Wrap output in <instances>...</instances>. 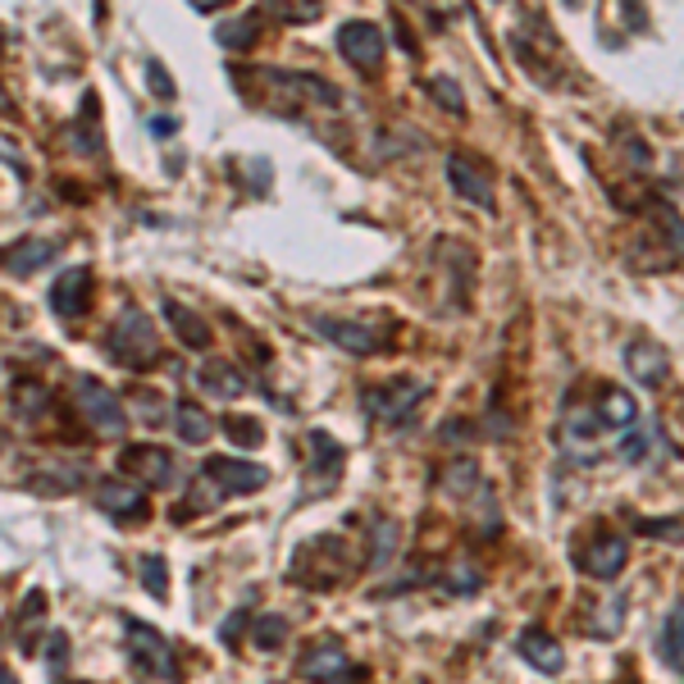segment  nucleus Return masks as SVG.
Here are the masks:
<instances>
[{
    "mask_svg": "<svg viewBox=\"0 0 684 684\" xmlns=\"http://www.w3.org/2000/svg\"><path fill=\"white\" fill-rule=\"evenodd\" d=\"M106 351H110V361H119L123 370H142L160 357V334H156V324H151L146 311L137 307H123L115 328H110V338H106Z\"/></svg>",
    "mask_w": 684,
    "mask_h": 684,
    "instance_id": "1",
    "label": "nucleus"
},
{
    "mask_svg": "<svg viewBox=\"0 0 684 684\" xmlns=\"http://www.w3.org/2000/svg\"><path fill=\"white\" fill-rule=\"evenodd\" d=\"M424 397H429V384H420V379H393V384L361 388V407L379 424L407 429L416 420V411L424 407Z\"/></svg>",
    "mask_w": 684,
    "mask_h": 684,
    "instance_id": "2",
    "label": "nucleus"
},
{
    "mask_svg": "<svg viewBox=\"0 0 684 684\" xmlns=\"http://www.w3.org/2000/svg\"><path fill=\"white\" fill-rule=\"evenodd\" d=\"M123 639H129V652H133V667L151 671L156 680H179V662H173V648L160 629H151L146 621H133L123 616Z\"/></svg>",
    "mask_w": 684,
    "mask_h": 684,
    "instance_id": "3",
    "label": "nucleus"
},
{
    "mask_svg": "<svg viewBox=\"0 0 684 684\" xmlns=\"http://www.w3.org/2000/svg\"><path fill=\"white\" fill-rule=\"evenodd\" d=\"M73 401H79V411L87 416V424L100 429L106 439H119L123 424H129V416H123V407H119V397L100 384V379H92V374L73 379Z\"/></svg>",
    "mask_w": 684,
    "mask_h": 684,
    "instance_id": "4",
    "label": "nucleus"
},
{
    "mask_svg": "<svg viewBox=\"0 0 684 684\" xmlns=\"http://www.w3.org/2000/svg\"><path fill=\"white\" fill-rule=\"evenodd\" d=\"M206 484L219 493V497H242V493H261L269 484V470L256 466V461H238V456H211L206 466Z\"/></svg>",
    "mask_w": 684,
    "mask_h": 684,
    "instance_id": "5",
    "label": "nucleus"
},
{
    "mask_svg": "<svg viewBox=\"0 0 684 684\" xmlns=\"http://www.w3.org/2000/svg\"><path fill=\"white\" fill-rule=\"evenodd\" d=\"M616 456H621V461H629V466H648V470H657V466H667V461H671L675 447H671V439H667L662 420L648 416V424L629 429V434L616 443Z\"/></svg>",
    "mask_w": 684,
    "mask_h": 684,
    "instance_id": "6",
    "label": "nucleus"
},
{
    "mask_svg": "<svg viewBox=\"0 0 684 684\" xmlns=\"http://www.w3.org/2000/svg\"><path fill=\"white\" fill-rule=\"evenodd\" d=\"M629 562V543L621 535H612V529H598V535L575 552V566L585 571L589 579H616Z\"/></svg>",
    "mask_w": 684,
    "mask_h": 684,
    "instance_id": "7",
    "label": "nucleus"
},
{
    "mask_svg": "<svg viewBox=\"0 0 684 684\" xmlns=\"http://www.w3.org/2000/svg\"><path fill=\"white\" fill-rule=\"evenodd\" d=\"M384 50H388L384 33H379L374 23H365V19L343 23V28H338V56H343L351 69L374 73L379 64H384Z\"/></svg>",
    "mask_w": 684,
    "mask_h": 684,
    "instance_id": "8",
    "label": "nucleus"
},
{
    "mask_svg": "<svg viewBox=\"0 0 684 684\" xmlns=\"http://www.w3.org/2000/svg\"><path fill=\"white\" fill-rule=\"evenodd\" d=\"M598 416L585 411V407H575L562 416V456L575 466H593L602 461V443H598Z\"/></svg>",
    "mask_w": 684,
    "mask_h": 684,
    "instance_id": "9",
    "label": "nucleus"
},
{
    "mask_svg": "<svg viewBox=\"0 0 684 684\" xmlns=\"http://www.w3.org/2000/svg\"><path fill=\"white\" fill-rule=\"evenodd\" d=\"M315 334L328 338L334 347L351 351V357H374V351H384V334H374V328L365 320H338V315H315Z\"/></svg>",
    "mask_w": 684,
    "mask_h": 684,
    "instance_id": "10",
    "label": "nucleus"
},
{
    "mask_svg": "<svg viewBox=\"0 0 684 684\" xmlns=\"http://www.w3.org/2000/svg\"><path fill=\"white\" fill-rule=\"evenodd\" d=\"M92 307V269L87 265H73L56 278V288H50V311H56L60 320H83Z\"/></svg>",
    "mask_w": 684,
    "mask_h": 684,
    "instance_id": "11",
    "label": "nucleus"
},
{
    "mask_svg": "<svg viewBox=\"0 0 684 684\" xmlns=\"http://www.w3.org/2000/svg\"><path fill=\"white\" fill-rule=\"evenodd\" d=\"M625 370L635 374V384H644V388H662L667 379H671V357H667V347H662V343L635 338V343L625 347Z\"/></svg>",
    "mask_w": 684,
    "mask_h": 684,
    "instance_id": "12",
    "label": "nucleus"
},
{
    "mask_svg": "<svg viewBox=\"0 0 684 684\" xmlns=\"http://www.w3.org/2000/svg\"><path fill=\"white\" fill-rule=\"evenodd\" d=\"M56 256H60V242L56 238H23V242L0 251V269H5L10 278H28V274L46 269Z\"/></svg>",
    "mask_w": 684,
    "mask_h": 684,
    "instance_id": "13",
    "label": "nucleus"
},
{
    "mask_svg": "<svg viewBox=\"0 0 684 684\" xmlns=\"http://www.w3.org/2000/svg\"><path fill=\"white\" fill-rule=\"evenodd\" d=\"M123 470H133L137 479H146L151 489H173L179 484V466H173V456L160 452V447H129L119 456Z\"/></svg>",
    "mask_w": 684,
    "mask_h": 684,
    "instance_id": "14",
    "label": "nucleus"
},
{
    "mask_svg": "<svg viewBox=\"0 0 684 684\" xmlns=\"http://www.w3.org/2000/svg\"><path fill=\"white\" fill-rule=\"evenodd\" d=\"M447 179L466 201H475L479 211H493V179H489V169H479L470 156L452 151V156H447Z\"/></svg>",
    "mask_w": 684,
    "mask_h": 684,
    "instance_id": "15",
    "label": "nucleus"
},
{
    "mask_svg": "<svg viewBox=\"0 0 684 684\" xmlns=\"http://www.w3.org/2000/svg\"><path fill=\"white\" fill-rule=\"evenodd\" d=\"M351 662H347V648L338 639H320L307 648V657H301V675L315 680V684H338L347 680Z\"/></svg>",
    "mask_w": 684,
    "mask_h": 684,
    "instance_id": "16",
    "label": "nucleus"
},
{
    "mask_svg": "<svg viewBox=\"0 0 684 684\" xmlns=\"http://www.w3.org/2000/svg\"><path fill=\"white\" fill-rule=\"evenodd\" d=\"M96 506H100L106 516H115V520H146V512H151L146 493H142L137 484H123V479H110V484H100V489H96Z\"/></svg>",
    "mask_w": 684,
    "mask_h": 684,
    "instance_id": "17",
    "label": "nucleus"
},
{
    "mask_svg": "<svg viewBox=\"0 0 684 684\" xmlns=\"http://www.w3.org/2000/svg\"><path fill=\"white\" fill-rule=\"evenodd\" d=\"M516 652H520L535 671H543V675H562V671H566V648L556 644L548 629H525V635L516 639Z\"/></svg>",
    "mask_w": 684,
    "mask_h": 684,
    "instance_id": "18",
    "label": "nucleus"
},
{
    "mask_svg": "<svg viewBox=\"0 0 684 684\" xmlns=\"http://www.w3.org/2000/svg\"><path fill=\"white\" fill-rule=\"evenodd\" d=\"M160 311H165V320L173 324V334H179L183 347H192V351H206V347H211V324L201 320L196 311H188L183 301L165 297V307H160Z\"/></svg>",
    "mask_w": 684,
    "mask_h": 684,
    "instance_id": "19",
    "label": "nucleus"
},
{
    "mask_svg": "<svg viewBox=\"0 0 684 684\" xmlns=\"http://www.w3.org/2000/svg\"><path fill=\"white\" fill-rule=\"evenodd\" d=\"M196 384H201V393H211V397H242L247 393V374L238 370V365H228V361H206L196 370Z\"/></svg>",
    "mask_w": 684,
    "mask_h": 684,
    "instance_id": "20",
    "label": "nucleus"
},
{
    "mask_svg": "<svg viewBox=\"0 0 684 684\" xmlns=\"http://www.w3.org/2000/svg\"><path fill=\"white\" fill-rule=\"evenodd\" d=\"M657 657H662L675 675H684V607H671L667 612L662 635H657Z\"/></svg>",
    "mask_w": 684,
    "mask_h": 684,
    "instance_id": "21",
    "label": "nucleus"
},
{
    "mask_svg": "<svg viewBox=\"0 0 684 684\" xmlns=\"http://www.w3.org/2000/svg\"><path fill=\"white\" fill-rule=\"evenodd\" d=\"M311 456H315V461H311V479H324V493H328V489L338 484L347 456H343V447L328 439V434H311Z\"/></svg>",
    "mask_w": 684,
    "mask_h": 684,
    "instance_id": "22",
    "label": "nucleus"
},
{
    "mask_svg": "<svg viewBox=\"0 0 684 684\" xmlns=\"http://www.w3.org/2000/svg\"><path fill=\"white\" fill-rule=\"evenodd\" d=\"M397 539H401V529H397L393 516H374L370 520V566L374 571H384L397 556Z\"/></svg>",
    "mask_w": 684,
    "mask_h": 684,
    "instance_id": "23",
    "label": "nucleus"
},
{
    "mask_svg": "<svg viewBox=\"0 0 684 684\" xmlns=\"http://www.w3.org/2000/svg\"><path fill=\"white\" fill-rule=\"evenodd\" d=\"M439 489H443L447 497H470L475 489H484V484H479V466L470 461V456H456L452 466H443Z\"/></svg>",
    "mask_w": 684,
    "mask_h": 684,
    "instance_id": "24",
    "label": "nucleus"
},
{
    "mask_svg": "<svg viewBox=\"0 0 684 684\" xmlns=\"http://www.w3.org/2000/svg\"><path fill=\"white\" fill-rule=\"evenodd\" d=\"M625 589H616V598H602L598 602V612L589 616V635L593 639H612V635H621V625H625Z\"/></svg>",
    "mask_w": 684,
    "mask_h": 684,
    "instance_id": "25",
    "label": "nucleus"
},
{
    "mask_svg": "<svg viewBox=\"0 0 684 684\" xmlns=\"http://www.w3.org/2000/svg\"><path fill=\"white\" fill-rule=\"evenodd\" d=\"M92 110H96V92L83 96V119L64 129V142H69L73 151H79V156H96V151H100V133L92 129V119H96Z\"/></svg>",
    "mask_w": 684,
    "mask_h": 684,
    "instance_id": "26",
    "label": "nucleus"
},
{
    "mask_svg": "<svg viewBox=\"0 0 684 684\" xmlns=\"http://www.w3.org/2000/svg\"><path fill=\"white\" fill-rule=\"evenodd\" d=\"M173 429L183 443H211V416L196 401H173Z\"/></svg>",
    "mask_w": 684,
    "mask_h": 684,
    "instance_id": "27",
    "label": "nucleus"
},
{
    "mask_svg": "<svg viewBox=\"0 0 684 684\" xmlns=\"http://www.w3.org/2000/svg\"><path fill=\"white\" fill-rule=\"evenodd\" d=\"M479 585H484V571H479L475 562H466V556H456V562L443 571V589L452 598H475Z\"/></svg>",
    "mask_w": 684,
    "mask_h": 684,
    "instance_id": "28",
    "label": "nucleus"
},
{
    "mask_svg": "<svg viewBox=\"0 0 684 684\" xmlns=\"http://www.w3.org/2000/svg\"><path fill=\"white\" fill-rule=\"evenodd\" d=\"M602 424H612V429H629L639 420V407H635V397H629L625 388H607L602 393V411H598Z\"/></svg>",
    "mask_w": 684,
    "mask_h": 684,
    "instance_id": "29",
    "label": "nucleus"
},
{
    "mask_svg": "<svg viewBox=\"0 0 684 684\" xmlns=\"http://www.w3.org/2000/svg\"><path fill=\"white\" fill-rule=\"evenodd\" d=\"M256 33H261V19H224L219 28H215V41L219 46H228V50H247L251 41H256Z\"/></svg>",
    "mask_w": 684,
    "mask_h": 684,
    "instance_id": "30",
    "label": "nucleus"
},
{
    "mask_svg": "<svg viewBox=\"0 0 684 684\" xmlns=\"http://www.w3.org/2000/svg\"><path fill=\"white\" fill-rule=\"evenodd\" d=\"M424 92H429V100H439L447 115H466V92L456 79H447V73H434V79L424 83Z\"/></svg>",
    "mask_w": 684,
    "mask_h": 684,
    "instance_id": "31",
    "label": "nucleus"
},
{
    "mask_svg": "<svg viewBox=\"0 0 684 684\" xmlns=\"http://www.w3.org/2000/svg\"><path fill=\"white\" fill-rule=\"evenodd\" d=\"M46 401H50V393L41 384H19L14 388V416L19 420H41L46 416Z\"/></svg>",
    "mask_w": 684,
    "mask_h": 684,
    "instance_id": "32",
    "label": "nucleus"
},
{
    "mask_svg": "<svg viewBox=\"0 0 684 684\" xmlns=\"http://www.w3.org/2000/svg\"><path fill=\"white\" fill-rule=\"evenodd\" d=\"M137 571H142V585H146L151 598H165L169 593V571H165V556L160 552H146L142 562H137Z\"/></svg>",
    "mask_w": 684,
    "mask_h": 684,
    "instance_id": "33",
    "label": "nucleus"
},
{
    "mask_svg": "<svg viewBox=\"0 0 684 684\" xmlns=\"http://www.w3.org/2000/svg\"><path fill=\"white\" fill-rule=\"evenodd\" d=\"M284 639H288V621L284 616H261L256 625H251V644L265 648V652H274Z\"/></svg>",
    "mask_w": 684,
    "mask_h": 684,
    "instance_id": "34",
    "label": "nucleus"
},
{
    "mask_svg": "<svg viewBox=\"0 0 684 684\" xmlns=\"http://www.w3.org/2000/svg\"><path fill=\"white\" fill-rule=\"evenodd\" d=\"M224 434H228V439H238L242 447H261L265 429H261V420H247V416H228V420H224Z\"/></svg>",
    "mask_w": 684,
    "mask_h": 684,
    "instance_id": "35",
    "label": "nucleus"
},
{
    "mask_svg": "<svg viewBox=\"0 0 684 684\" xmlns=\"http://www.w3.org/2000/svg\"><path fill=\"white\" fill-rule=\"evenodd\" d=\"M137 416H142V424H165V420H169L165 397L151 393V388H137Z\"/></svg>",
    "mask_w": 684,
    "mask_h": 684,
    "instance_id": "36",
    "label": "nucleus"
},
{
    "mask_svg": "<svg viewBox=\"0 0 684 684\" xmlns=\"http://www.w3.org/2000/svg\"><path fill=\"white\" fill-rule=\"evenodd\" d=\"M635 529L639 535H648V539H684V516H675V520H635Z\"/></svg>",
    "mask_w": 684,
    "mask_h": 684,
    "instance_id": "37",
    "label": "nucleus"
},
{
    "mask_svg": "<svg viewBox=\"0 0 684 684\" xmlns=\"http://www.w3.org/2000/svg\"><path fill=\"white\" fill-rule=\"evenodd\" d=\"M146 87H151V96L173 100V79H169V69L160 60H146Z\"/></svg>",
    "mask_w": 684,
    "mask_h": 684,
    "instance_id": "38",
    "label": "nucleus"
},
{
    "mask_svg": "<svg viewBox=\"0 0 684 684\" xmlns=\"http://www.w3.org/2000/svg\"><path fill=\"white\" fill-rule=\"evenodd\" d=\"M64 662H69V639L56 629V635L46 639V667H50V675H60V671H64Z\"/></svg>",
    "mask_w": 684,
    "mask_h": 684,
    "instance_id": "39",
    "label": "nucleus"
},
{
    "mask_svg": "<svg viewBox=\"0 0 684 684\" xmlns=\"http://www.w3.org/2000/svg\"><path fill=\"white\" fill-rule=\"evenodd\" d=\"M0 165H10L14 173H19V179H28V173H33V165H28V156H19V146L5 137V133H0Z\"/></svg>",
    "mask_w": 684,
    "mask_h": 684,
    "instance_id": "40",
    "label": "nucleus"
},
{
    "mask_svg": "<svg viewBox=\"0 0 684 684\" xmlns=\"http://www.w3.org/2000/svg\"><path fill=\"white\" fill-rule=\"evenodd\" d=\"M242 621H247L242 612H233V616H228V621H224V629H219V639H224L228 648H233V644H238V629H242Z\"/></svg>",
    "mask_w": 684,
    "mask_h": 684,
    "instance_id": "41",
    "label": "nucleus"
},
{
    "mask_svg": "<svg viewBox=\"0 0 684 684\" xmlns=\"http://www.w3.org/2000/svg\"><path fill=\"white\" fill-rule=\"evenodd\" d=\"M151 133H156V137H169V133H179V119H151Z\"/></svg>",
    "mask_w": 684,
    "mask_h": 684,
    "instance_id": "42",
    "label": "nucleus"
},
{
    "mask_svg": "<svg viewBox=\"0 0 684 684\" xmlns=\"http://www.w3.org/2000/svg\"><path fill=\"white\" fill-rule=\"evenodd\" d=\"M0 684H19V675H14L10 667H0Z\"/></svg>",
    "mask_w": 684,
    "mask_h": 684,
    "instance_id": "43",
    "label": "nucleus"
},
{
    "mask_svg": "<svg viewBox=\"0 0 684 684\" xmlns=\"http://www.w3.org/2000/svg\"><path fill=\"white\" fill-rule=\"evenodd\" d=\"M10 106H14V100H10L5 92H0V110H10Z\"/></svg>",
    "mask_w": 684,
    "mask_h": 684,
    "instance_id": "44",
    "label": "nucleus"
}]
</instances>
